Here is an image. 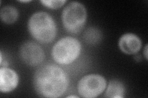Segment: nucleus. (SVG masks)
Returning <instances> with one entry per match:
<instances>
[{
  "mask_svg": "<svg viewBox=\"0 0 148 98\" xmlns=\"http://www.w3.org/2000/svg\"><path fill=\"white\" fill-rule=\"evenodd\" d=\"M33 83L35 90L40 96L58 98L67 91L69 79L67 74L61 67L49 63L36 70Z\"/></svg>",
  "mask_w": 148,
  "mask_h": 98,
  "instance_id": "f257e3e1",
  "label": "nucleus"
},
{
  "mask_svg": "<svg viewBox=\"0 0 148 98\" xmlns=\"http://www.w3.org/2000/svg\"><path fill=\"white\" fill-rule=\"evenodd\" d=\"M28 30L31 36L41 44L52 43L57 35V25L48 13L36 12L28 21Z\"/></svg>",
  "mask_w": 148,
  "mask_h": 98,
  "instance_id": "f03ea898",
  "label": "nucleus"
},
{
  "mask_svg": "<svg viewBox=\"0 0 148 98\" xmlns=\"http://www.w3.org/2000/svg\"><path fill=\"white\" fill-rule=\"evenodd\" d=\"M82 44L77 39L66 36L59 39L53 47L51 56L56 63L61 65L72 63L79 57Z\"/></svg>",
  "mask_w": 148,
  "mask_h": 98,
  "instance_id": "7ed1b4c3",
  "label": "nucleus"
},
{
  "mask_svg": "<svg viewBox=\"0 0 148 98\" xmlns=\"http://www.w3.org/2000/svg\"><path fill=\"white\" fill-rule=\"evenodd\" d=\"M61 18L64 28L68 32L78 34L82 31L86 22V9L80 2L72 1L63 9Z\"/></svg>",
  "mask_w": 148,
  "mask_h": 98,
  "instance_id": "20e7f679",
  "label": "nucleus"
},
{
  "mask_svg": "<svg viewBox=\"0 0 148 98\" xmlns=\"http://www.w3.org/2000/svg\"><path fill=\"white\" fill-rule=\"evenodd\" d=\"M107 87V81L101 75L88 74L83 76L77 83V91L82 97L95 98L103 93Z\"/></svg>",
  "mask_w": 148,
  "mask_h": 98,
  "instance_id": "39448f33",
  "label": "nucleus"
},
{
  "mask_svg": "<svg viewBox=\"0 0 148 98\" xmlns=\"http://www.w3.org/2000/svg\"><path fill=\"white\" fill-rule=\"evenodd\" d=\"M22 62L30 66H37L43 63L45 54L42 47L34 41H27L22 44L19 50Z\"/></svg>",
  "mask_w": 148,
  "mask_h": 98,
  "instance_id": "423d86ee",
  "label": "nucleus"
},
{
  "mask_svg": "<svg viewBox=\"0 0 148 98\" xmlns=\"http://www.w3.org/2000/svg\"><path fill=\"white\" fill-rule=\"evenodd\" d=\"M19 82V77L12 69L6 66L0 68V91L8 93L14 90Z\"/></svg>",
  "mask_w": 148,
  "mask_h": 98,
  "instance_id": "0eeeda50",
  "label": "nucleus"
},
{
  "mask_svg": "<svg viewBox=\"0 0 148 98\" xmlns=\"http://www.w3.org/2000/svg\"><path fill=\"white\" fill-rule=\"evenodd\" d=\"M119 47L125 54L129 55L136 54L141 49L142 41L136 34L127 32L120 38Z\"/></svg>",
  "mask_w": 148,
  "mask_h": 98,
  "instance_id": "6e6552de",
  "label": "nucleus"
},
{
  "mask_svg": "<svg viewBox=\"0 0 148 98\" xmlns=\"http://www.w3.org/2000/svg\"><path fill=\"white\" fill-rule=\"evenodd\" d=\"M105 90V97L110 98H123L126 93L123 83L117 80H110Z\"/></svg>",
  "mask_w": 148,
  "mask_h": 98,
  "instance_id": "1a4fd4ad",
  "label": "nucleus"
},
{
  "mask_svg": "<svg viewBox=\"0 0 148 98\" xmlns=\"http://www.w3.org/2000/svg\"><path fill=\"white\" fill-rule=\"evenodd\" d=\"M0 17L3 23L8 25L12 24L18 19V10L16 7L12 6H4L0 11Z\"/></svg>",
  "mask_w": 148,
  "mask_h": 98,
  "instance_id": "9d476101",
  "label": "nucleus"
},
{
  "mask_svg": "<svg viewBox=\"0 0 148 98\" xmlns=\"http://www.w3.org/2000/svg\"><path fill=\"white\" fill-rule=\"evenodd\" d=\"M101 32L95 27H90L88 28L83 34V39L88 44L95 45L99 43L101 40Z\"/></svg>",
  "mask_w": 148,
  "mask_h": 98,
  "instance_id": "9b49d317",
  "label": "nucleus"
},
{
  "mask_svg": "<svg viewBox=\"0 0 148 98\" xmlns=\"http://www.w3.org/2000/svg\"><path fill=\"white\" fill-rule=\"evenodd\" d=\"M66 2V0H42L40 1L44 6L52 9H56L61 7Z\"/></svg>",
  "mask_w": 148,
  "mask_h": 98,
  "instance_id": "f8f14e48",
  "label": "nucleus"
},
{
  "mask_svg": "<svg viewBox=\"0 0 148 98\" xmlns=\"http://www.w3.org/2000/svg\"><path fill=\"white\" fill-rule=\"evenodd\" d=\"M147 50H148V49H147V44L146 45L144 49V51H143V54H144L145 55V57L146 58V60H147V58H148V52H147Z\"/></svg>",
  "mask_w": 148,
  "mask_h": 98,
  "instance_id": "ddd939ff",
  "label": "nucleus"
},
{
  "mask_svg": "<svg viewBox=\"0 0 148 98\" xmlns=\"http://www.w3.org/2000/svg\"><path fill=\"white\" fill-rule=\"evenodd\" d=\"M66 97H67V98H71V97H77V98H78V96H75V95H70V96H67Z\"/></svg>",
  "mask_w": 148,
  "mask_h": 98,
  "instance_id": "4468645a",
  "label": "nucleus"
},
{
  "mask_svg": "<svg viewBox=\"0 0 148 98\" xmlns=\"http://www.w3.org/2000/svg\"><path fill=\"white\" fill-rule=\"evenodd\" d=\"M30 1H29V0H27V1H19L20 3H29Z\"/></svg>",
  "mask_w": 148,
  "mask_h": 98,
  "instance_id": "2eb2a0df",
  "label": "nucleus"
}]
</instances>
